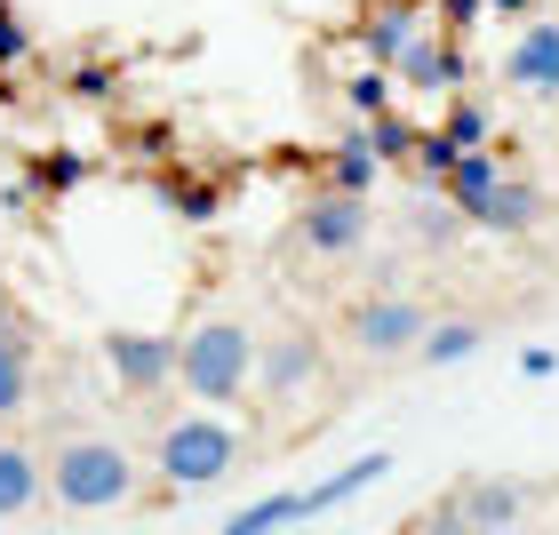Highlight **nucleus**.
Listing matches in <instances>:
<instances>
[{
  "instance_id": "nucleus-1",
  "label": "nucleus",
  "mask_w": 559,
  "mask_h": 535,
  "mask_svg": "<svg viewBox=\"0 0 559 535\" xmlns=\"http://www.w3.org/2000/svg\"><path fill=\"white\" fill-rule=\"evenodd\" d=\"M40 455H48V512L64 520H112L152 496V464L105 424H48Z\"/></svg>"
},
{
  "instance_id": "nucleus-2",
  "label": "nucleus",
  "mask_w": 559,
  "mask_h": 535,
  "mask_svg": "<svg viewBox=\"0 0 559 535\" xmlns=\"http://www.w3.org/2000/svg\"><path fill=\"white\" fill-rule=\"evenodd\" d=\"M257 352H264V336L240 312L185 320V328H176V400H192V407L257 400Z\"/></svg>"
},
{
  "instance_id": "nucleus-3",
  "label": "nucleus",
  "mask_w": 559,
  "mask_h": 535,
  "mask_svg": "<svg viewBox=\"0 0 559 535\" xmlns=\"http://www.w3.org/2000/svg\"><path fill=\"white\" fill-rule=\"evenodd\" d=\"M240 455H248V431L224 407H176V416L152 424L144 464H152V488L160 496H200L216 479H233Z\"/></svg>"
},
{
  "instance_id": "nucleus-4",
  "label": "nucleus",
  "mask_w": 559,
  "mask_h": 535,
  "mask_svg": "<svg viewBox=\"0 0 559 535\" xmlns=\"http://www.w3.org/2000/svg\"><path fill=\"white\" fill-rule=\"evenodd\" d=\"M431 336V312L408 296V288H360L336 312V344L352 352V360H368V368H392V360H416Z\"/></svg>"
},
{
  "instance_id": "nucleus-5",
  "label": "nucleus",
  "mask_w": 559,
  "mask_h": 535,
  "mask_svg": "<svg viewBox=\"0 0 559 535\" xmlns=\"http://www.w3.org/2000/svg\"><path fill=\"white\" fill-rule=\"evenodd\" d=\"M288 240H296V257H304V264H352V257H360V248L376 240V209H368L360 192L320 185V192L296 209Z\"/></svg>"
},
{
  "instance_id": "nucleus-6",
  "label": "nucleus",
  "mask_w": 559,
  "mask_h": 535,
  "mask_svg": "<svg viewBox=\"0 0 559 535\" xmlns=\"http://www.w3.org/2000/svg\"><path fill=\"white\" fill-rule=\"evenodd\" d=\"M96 352H105L120 400H136V407L176 400V336H160V328H105Z\"/></svg>"
},
{
  "instance_id": "nucleus-7",
  "label": "nucleus",
  "mask_w": 559,
  "mask_h": 535,
  "mask_svg": "<svg viewBox=\"0 0 559 535\" xmlns=\"http://www.w3.org/2000/svg\"><path fill=\"white\" fill-rule=\"evenodd\" d=\"M320 376H328V336H320V328L288 320V328L264 336V352H257V400L264 407H296Z\"/></svg>"
},
{
  "instance_id": "nucleus-8",
  "label": "nucleus",
  "mask_w": 559,
  "mask_h": 535,
  "mask_svg": "<svg viewBox=\"0 0 559 535\" xmlns=\"http://www.w3.org/2000/svg\"><path fill=\"white\" fill-rule=\"evenodd\" d=\"M40 407V328L16 296H0V431H24Z\"/></svg>"
},
{
  "instance_id": "nucleus-9",
  "label": "nucleus",
  "mask_w": 559,
  "mask_h": 535,
  "mask_svg": "<svg viewBox=\"0 0 559 535\" xmlns=\"http://www.w3.org/2000/svg\"><path fill=\"white\" fill-rule=\"evenodd\" d=\"M496 81L527 96V105H559V16H527L512 48H503V64H496Z\"/></svg>"
},
{
  "instance_id": "nucleus-10",
  "label": "nucleus",
  "mask_w": 559,
  "mask_h": 535,
  "mask_svg": "<svg viewBox=\"0 0 559 535\" xmlns=\"http://www.w3.org/2000/svg\"><path fill=\"white\" fill-rule=\"evenodd\" d=\"M48 503V455L24 431H0V520H33Z\"/></svg>"
},
{
  "instance_id": "nucleus-11",
  "label": "nucleus",
  "mask_w": 559,
  "mask_h": 535,
  "mask_svg": "<svg viewBox=\"0 0 559 535\" xmlns=\"http://www.w3.org/2000/svg\"><path fill=\"white\" fill-rule=\"evenodd\" d=\"M440 503H448V512L464 520V527H479V535H488V527H512V520H527V488H520V479H496V472L455 479V488H448Z\"/></svg>"
},
{
  "instance_id": "nucleus-12",
  "label": "nucleus",
  "mask_w": 559,
  "mask_h": 535,
  "mask_svg": "<svg viewBox=\"0 0 559 535\" xmlns=\"http://www.w3.org/2000/svg\"><path fill=\"white\" fill-rule=\"evenodd\" d=\"M384 472H392V455H384V448H368V455H352V464H344L336 479H312V488H296V512H304V527H312L320 512H336V503H352V496H368Z\"/></svg>"
},
{
  "instance_id": "nucleus-13",
  "label": "nucleus",
  "mask_w": 559,
  "mask_h": 535,
  "mask_svg": "<svg viewBox=\"0 0 559 535\" xmlns=\"http://www.w3.org/2000/svg\"><path fill=\"white\" fill-rule=\"evenodd\" d=\"M544 216H551V200L527 185V176H503V185L488 192V209H479L472 224H479V233H503V240H527Z\"/></svg>"
},
{
  "instance_id": "nucleus-14",
  "label": "nucleus",
  "mask_w": 559,
  "mask_h": 535,
  "mask_svg": "<svg viewBox=\"0 0 559 535\" xmlns=\"http://www.w3.org/2000/svg\"><path fill=\"white\" fill-rule=\"evenodd\" d=\"M479 344H488V320H472V312L431 320V336H424V352H416V368H464Z\"/></svg>"
},
{
  "instance_id": "nucleus-15",
  "label": "nucleus",
  "mask_w": 559,
  "mask_h": 535,
  "mask_svg": "<svg viewBox=\"0 0 559 535\" xmlns=\"http://www.w3.org/2000/svg\"><path fill=\"white\" fill-rule=\"evenodd\" d=\"M384 168H392V160L376 152V136H368V129H352V136L336 144V160H328V185H336V192H360V200H368V185H376Z\"/></svg>"
},
{
  "instance_id": "nucleus-16",
  "label": "nucleus",
  "mask_w": 559,
  "mask_h": 535,
  "mask_svg": "<svg viewBox=\"0 0 559 535\" xmlns=\"http://www.w3.org/2000/svg\"><path fill=\"white\" fill-rule=\"evenodd\" d=\"M360 40H368V64L400 72V57H408V48H416L424 33H416V16H408V9H376V16L360 24Z\"/></svg>"
},
{
  "instance_id": "nucleus-17",
  "label": "nucleus",
  "mask_w": 559,
  "mask_h": 535,
  "mask_svg": "<svg viewBox=\"0 0 559 535\" xmlns=\"http://www.w3.org/2000/svg\"><path fill=\"white\" fill-rule=\"evenodd\" d=\"M400 81H416V88H448V96H455V81H464V57H455L448 40H431V33H424L408 57H400Z\"/></svg>"
},
{
  "instance_id": "nucleus-18",
  "label": "nucleus",
  "mask_w": 559,
  "mask_h": 535,
  "mask_svg": "<svg viewBox=\"0 0 559 535\" xmlns=\"http://www.w3.org/2000/svg\"><path fill=\"white\" fill-rule=\"evenodd\" d=\"M288 527H304L296 488H288V496H257V503H240V512L224 520V535H288Z\"/></svg>"
},
{
  "instance_id": "nucleus-19",
  "label": "nucleus",
  "mask_w": 559,
  "mask_h": 535,
  "mask_svg": "<svg viewBox=\"0 0 559 535\" xmlns=\"http://www.w3.org/2000/svg\"><path fill=\"white\" fill-rule=\"evenodd\" d=\"M344 105H352V112H360L368 129H376V120L392 112V72H384V64H360V72L344 81Z\"/></svg>"
},
{
  "instance_id": "nucleus-20",
  "label": "nucleus",
  "mask_w": 559,
  "mask_h": 535,
  "mask_svg": "<svg viewBox=\"0 0 559 535\" xmlns=\"http://www.w3.org/2000/svg\"><path fill=\"white\" fill-rule=\"evenodd\" d=\"M440 136H448L455 152H488V105L455 96V105H448V120H440Z\"/></svg>"
},
{
  "instance_id": "nucleus-21",
  "label": "nucleus",
  "mask_w": 559,
  "mask_h": 535,
  "mask_svg": "<svg viewBox=\"0 0 559 535\" xmlns=\"http://www.w3.org/2000/svg\"><path fill=\"white\" fill-rule=\"evenodd\" d=\"M33 57V24L16 16V0H0V64H24Z\"/></svg>"
},
{
  "instance_id": "nucleus-22",
  "label": "nucleus",
  "mask_w": 559,
  "mask_h": 535,
  "mask_svg": "<svg viewBox=\"0 0 559 535\" xmlns=\"http://www.w3.org/2000/svg\"><path fill=\"white\" fill-rule=\"evenodd\" d=\"M72 96H112V72L105 64H72Z\"/></svg>"
},
{
  "instance_id": "nucleus-23",
  "label": "nucleus",
  "mask_w": 559,
  "mask_h": 535,
  "mask_svg": "<svg viewBox=\"0 0 559 535\" xmlns=\"http://www.w3.org/2000/svg\"><path fill=\"white\" fill-rule=\"evenodd\" d=\"M488 9H496V16H520V24H527V16H536V0H488Z\"/></svg>"
},
{
  "instance_id": "nucleus-24",
  "label": "nucleus",
  "mask_w": 559,
  "mask_h": 535,
  "mask_svg": "<svg viewBox=\"0 0 559 535\" xmlns=\"http://www.w3.org/2000/svg\"><path fill=\"white\" fill-rule=\"evenodd\" d=\"M488 535H536V527H527V520H512V527H488Z\"/></svg>"
},
{
  "instance_id": "nucleus-25",
  "label": "nucleus",
  "mask_w": 559,
  "mask_h": 535,
  "mask_svg": "<svg viewBox=\"0 0 559 535\" xmlns=\"http://www.w3.org/2000/svg\"><path fill=\"white\" fill-rule=\"evenodd\" d=\"M0 185H9V136H0Z\"/></svg>"
},
{
  "instance_id": "nucleus-26",
  "label": "nucleus",
  "mask_w": 559,
  "mask_h": 535,
  "mask_svg": "<svg viewBox=\"0 0 559 535\" xmlns=\"http://www.w3.org/2000/svg\"><path fill=\"white\" fill-rule=\"evenodd\" d=\"M288 535H304V527H288Z\"/></svg>"
}]
</instances>
